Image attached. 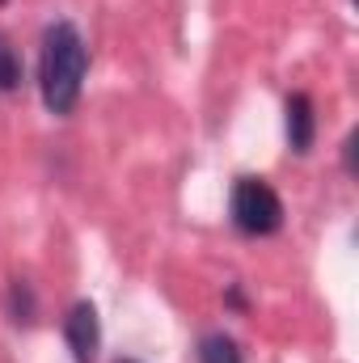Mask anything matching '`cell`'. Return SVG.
I'll return each mask as SVG.
<instances>
[{
    "label": "cell",
    "instance_id": "52a82bcc",
    "mask_svg": "<svg viewBox=\"0 0 359 363\" xmlns=\"http://www.w3.org/2000/svg\"><path fill=\"white\" fill-rule=\"evenodd\" d=\"M9 313H13V321H34V296H30V283H13L9 287Z\"/></svg>",
    "mask_w": 359,
    "mask_h": 363
},
{
    "label": "cell",
    "instance_id": "6da1fadb",
    "mask_svg": "<svg viewBox=\"0 0 359 363\" xmlns=\"http://www.w3.org/2000/svg\"><path fill=\"white\" fill-rule=\"evenodd\" d=\"M89 72V47L72 21H55L43 34V64H38V85L51 114H72L81 101V85Z\"/></svg>",
    "mask_w": 359,
    "mask_h": 363
},
{
    "label": "cell",
    "instance_id": "5b68a950",
    "mask_svg": "<svg viewBox=\"0 0 359 363\" xmlns=\"http://www.w3.org/2000/svg\"><path fill=\"white\" fill-rule=\"evenodd\" d=\"M199 363H241V347L228 334H207L199 342Z\"/></svg>",
    "mask_w": 359,
    "mask_h": 363
},
{
    "label": "cell",
    "instance_id": "3957f363",
    "mask_svg": "<svg viewBox=\"0 0 359 363\" xmlns=\"http://www.w3.org/2000/svg\"><path fill=\"white\" fill-rule=\"evenodd\" d=\"M64 338H68V347H72V359L77 363H93L101 334H97V308H93L89 300L72 304V313L64 317Z\"/></svg>",
    "mask_w": 359,
    "mask_h": 363
},
{
    "label": "cell",
    "instance_id": "ba28073f",
    "mask_svg": "<svg viewBox=\"0 0 359 363\" xmlns=\"http://www.w3.org/2000/svg\"><path fill=\"white\" fill-rule=\"evenodd\" d=\"M233 308H245V296H241V287H228V296H224Z\"/></svg>",
    "mask_w": 359,
    "mask_h": 363
},
{
    "label": "cell",
    "instance_id": "8992f818",
    "mask_svg": "<svg viewBox=\"0 0 359 363\" xmlns=\"http://www.w3.org/2000/svg\"><path fill=\"white\" fill-rule=\"evenodd\" d=\"M17 85H21V60H17L13 43L0 34V93L17 89Z\"/></svg>",
    "mask_w": 359,
    "mask_h": 363
},
{
    "label": "cell",
    "instance_id": "9c48e42d",
    "mask_svg": "<svg viewBox=\"0 0 359 363\" xmlns=\"http://www.w3.org/2000/svg\"><path fill=\"white\" fill-rule=\"evenodd\" d=\"M118 363H136V359H118Z\"/></svg>",
    "mask_w": 359,
    "mask_h": 363
},
{
    "label": "cell",
    "instance_id": "277c9868",
    "mask_svg": "<svg viewBox=\"0 0 359 363\" xmlns=\"http://www.w3.org/2000/svg\"><path fill=\"white\" fill-rule=\"evenodd\" d=\"M283 110H287V144H292V152H309L313 148V135H317L313 97L309 93H292Z\"/></svg>",
    "mask_w": 359,
    "mask_h": 363
},
{
    "label": "cell",
    "instance_id": "30bf717a",
    "mask_svg": "<svg viewBox=\"0 0 359 363\" xmlns=\"http://www.w3.org/2000/svg\"><path fill=\"white\" fill-rule=\"evenodd\" d=\"M0 4H4V0H0Z\"/></svg>",
    "mask_w": 359,
    "mask_h": 363
},
{
    "label": "cell",
    "instance_id": "7a4b0ae2",
    "mask_svg": "<svg viewBox=\"0 0 359 363\" xmlns=\"http://www.w3.org/2000/svg\"><path fill=\"white\" fill-rule=\"evenodd\" d=\"M228 207H233V224L245 237H270L283 228V203L263 178H237Z\"/></svg>",
    "mask_w": 359,
    "mask_h": 363
}]
</instances>
